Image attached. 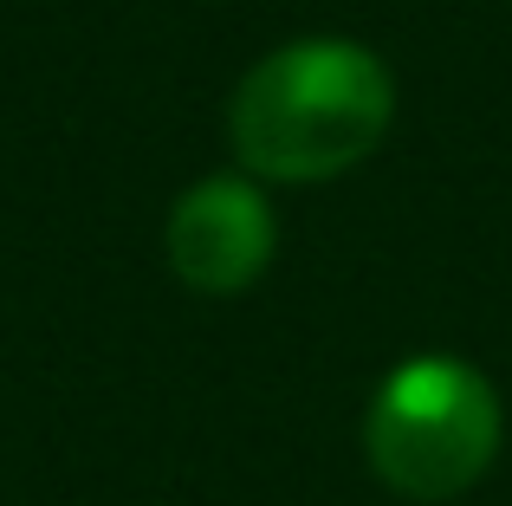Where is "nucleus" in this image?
I'll return each instance as SVG.
<instances>
[{
    "mask_svg": "<svg viewBox=\"0 0 512 506\" xmlns=\"http://www.w3.org/2000/svg\"><path fill=\"white\" fill-rule=\"evenodd\" d=\"M396 124V72L357 39H286L227 104V143L253 182H331L370 163Z\"/></svg>",
    "mask_w": 512,
    "mask_h": 506,
    "instance_id": "obj_1",
    "label": "nucleus"
},
{
    "mask_svg": "<svg viewBox=\"0 0 512 506\" xmlns=\"http://www.w3.org/2000/svg\"><path fill=\"white\" fill-rule=\"evenodd\" d=\"M500 442V390L487 383V370L448 351H422L396 364L376 383L370 416H363V455H370L376 481L415 506L454 500L474 481H487Z\"/></svg>",
    "mask_w": 512,
    "mask_h": 506,
    "instance_id": "obj_2",
    "label": "nucleus"
},
{
    "mask_svg": "<svg viewBox=\"0 0 512 506\" xmlns=\"http://www.w3.org/2000/svg\"><path fill=\"white\" fill-rule=\"evenodd\" d=\"M163 253L188 292H208V299L247 292L279 253V221L266 189L253 176H208L182 189L163 228Z\"/></svg>",
    "mask_w": 512,
    "mask_h": 506,
    "instance_id": "obj_3",
    "label": "nucleus"
}]
</instances>
